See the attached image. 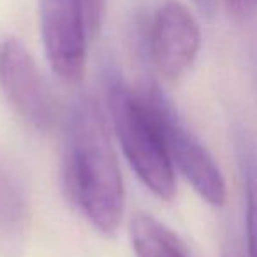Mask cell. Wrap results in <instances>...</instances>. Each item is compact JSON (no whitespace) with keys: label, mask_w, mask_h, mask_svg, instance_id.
<instances>
[{"label":"cell","mask_w":257,"mask_h":257,"mask_svg":"<svg viewBox=\"0 0 257 257\" xmlns=\"http://www.w3.org/2000/svg\"><path fill=\"white\" fill-rule=\"evenodd\" d=\"M62 178L67 197L106 236L123 218V182L102 111L90 97L71 107L65 128Z\"/></svg>","instance_id":"obj_1"},{"label":"cell","mask_w":257,"mask_h":257,"mask_svg":"<svg viewBox=\"0 0 257 257\" xmlns=\"http://www.w3.org/2000/svg\"><path fill=\"white\" fill-rule=\"evenodd\" d=\"M106 92L114 134L131 168L152 194L171 201L176 192L175 166L140 88H131L120 74L109 71Z\"/></svg>","instance_id":"obj_2"},{"label":"cell","mask_w":257,"mask_h":257,"mask_svg":"<svg viewBox=\"0 0 257 257\" xmlns=\"http://www.w3.org/2000/svg\"><path fill=\"white\" fill-rule=\"evenodd\" d=\"M154 114L166 150L173 166L180 169L192 189L211 206H224L227 199L225 182L204 145L194 136L185 121L180 118L176 107L154 83L138 86Z\"/></svg>","instance_id":"obj_3"},{"label":"cell","mask_w":257,"mask_h":257,"mask_svg":"<svg viewBox=\"0 0 257 257\" xmlns=\"http://www.w3.org/2000/svg\"><path fill=\"white\" fill-rule=\"evenodd\" d=\"M0 86L15 109L39 131H50L57 120L53 93L32 55L18 39L0 46Z\"/></svg>","instance_id":"obj_4"},{"label":"cell","mask_w":257,"mask_h":257,"mask_svg":"<svg viewBox=\"0 0 257 257\" xmlns=\"http://www.w3.org/2000/svg\"><path fill=\"white\" fill-rule=\"evenodd\" d=\"M41 34L51 69L64 81L83 78L88 30L78 0H39Z\"/></svg>","instance_id":"obj_5"},{"label":"cell","mask_w":257,"mask_h":257,"mask_svg":"<svg viewBox=\"0 0 257 257\" xmlns=\"http://www.w3.org/2000/svg\"><path fill=\"white\" fill-rule=\"evenodd\" d=\"M201 48V29L194 15L176 0L155 11L148 34V50L162 76L176 79L194 64Z\"/></svg>","instance_id":"obj_6"},{"label":"cell","mask_w":257,"mask_h":257,"mask_svg":"<svg viewBox=\"0 0 257 257\" xmlns=\"http://www.w3.org/2000/svg\"><path fill=\"white\" fill-rule=\"evenodd\" d=\"M128 234L136 257H190L182 239L152 215L133 217Z\"/></svg>","instance_id":"obj_7"},{"label":"cell","mask_w":257,"mask_h":257,"mask_svg":"<svg viewBox=\"0 0 257 257\" xmlns=\"http://www.w3.org/2000/svg\"><path fill=\"white\" fill-rule=\"evenodd\" d=\"M236 150L245 183L246 257H257V141L246 131L236 134Z\"/></svg>","instance_id":"obj_8"},{"label":"cell","mask_w":257,"mask_h":257,"mask_svg":"<svg viewBox=\"0 0 257 257\" xmlns=\"http://www.w3.org/2000/svg\"><path fill=\"white\" fill-rule=\"evenodd\" d=\"M79 8L83 11V18L86 23L90 41L99 36L102 29L104 15H106V2L107 0H78Z\"/></svg>","instance_id":"obj_9"},{"label":"cell","mask_w":257,"mask_h":257,"mask_svg":"<svg viewBox=\"0 0 257 257\" xmlns=\"http://www.w3.org/2000/svg\"><path fill=\"white\" fill-rule=\"evenodd\" d=\"M227 4L229 13L236 16L246 15V13H252L257 9V0H225Z\"/></svg>","instance_id":"obj_10"},{"label":"cell","mask_w":257,"mask_h":257,"mask_svg":"<svg viewBox=\"0 0 257 257\" xmlns=\"http://www.w3.org/2000/svg\"><path fill=\"white\" fill-rule=\"evenodd\" d=\"M197 6V9L201 11V15L206 18H213L215 11H217V0H194Z\"/></svg>","instance_id":"obj_11"},{"label":"cell","mask_w":257,"mask_h":257,"mask_svg":"<svg viewBox=\"0 0 257 257\" xmlns=\"http://www.w3.org/2000/svg\"><path fill=\"white\" fill-rule=\"evenodd\" d=\"M222 257H243V253L239 252V248L236 246V243H229V245L225 246V252Z\"/></svg>","instance_id":"obj_12"}]
</instances>
